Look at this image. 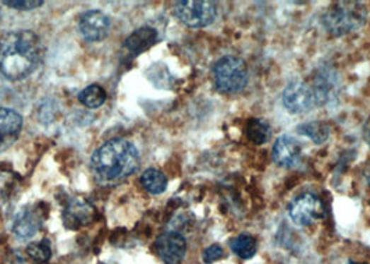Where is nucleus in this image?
<instances>
[{
    "label": "nucleus",
    "instance_id": "6e6552de",
    "mask_svg": "<svg viewBox=\"0 0 370 264\" xmlns=\"http://www.w3.org/2000/svg\"><path fill=\"white\" fill-rule=\"evenodd\" d=\"M155 249L163 263L180 264L187 253V241L180 232L168 231L158 236Z\"/></svg>",
    "mask_w": 370,
    "mask_h": 264
},
{
    "label": "nucleus",
    "instance_id": "f257e3e1",
    "mask_svg": "<svg viewBox=\"0 0 370 264\" xmlns=\"http://www.w3.org/2000/svg\"><path fill=\"white\" fill-rule=\"evenodd\" d=\"M43 46L30 30L7 32L0 41V73L8 81H21L40 67Z\"/></svg>",
    "mask_w": 370,
    "mask_h": 264
},
{
    "label": "nucleus",
    "instance_id": "a211bd4d",
    "mask_svg": "<svg viewBox=\"0 0 370 264\" xmlns=\"http://www.w3.org/2000/svg\"><path fill=\"white\" fill-rule=\"evenodd\" d=\"M230 249L240 259L249 260L258 252V241L250 234H240L230 241Z\"/></svg>",
    "mask_w": 370,
    "mask_h": 264
},
{
    "label": "nucleus",
    "instance_id": "423d86ee",
    "mask_svg": "<svg viewBox=\"0 0 370 264\" xmlns=\"http://www.w3.org/2000/svg\"><path fill=\"white\" fill-rule=\"evenodd\" d=\"M288 216L298 227H309L325 216V208L319 196L311 192L295 196L288 205Z\"/></svg>",
    "mask_w": 370,
    "mask_h": 264
},
{
    "label": "nucleus",
    "instance_id": "f3484780",
    "mask_svg": "<svg viewBox=\"0 0 370 264\" xmlns=\"http://www.w3.org/2000/svg\"><path fill=\"white\" fill-rule=\"evenodd\" d=\"M296 132L309 138L315 145H323L329 140L331 130L329 124H326L325 121H309L299 124L296 127Z\"/></svg>",
    "mask_w": 370,
    "mask_h": 264
},
{
    "label": "nucleus",
    "instance_id": "9d476101",
    "mask_svg": "<svg viewBox=\"0 0 370 264\" xmlns=\"http://www.w3.org/2000/svg\"><path fill=\"white\" fill-rule=\"evenodd\" d=\"M302 143L288 133L280 135L273 145V160L277 166L284 169L296 167L302 159Z\"/></svg>",
    "mask_w": 370,
    "mask_h": 264
},
{
    "label": "nucleus",
    "instance_id": "aec40b11",
    "mask_svg": "<svg viewBox=\"0 0 370 264\" xmlns=\"http://www.w3.org/2000/svg\"><path fill=\"white\" fill-rule=\"evenodd\" d=\"M106 97H108L106 90L96 84L86 87L79 93V100L83 103V106H86L89 109H98V107L103 106V103L106 102Z\"/></svg>",
    "mask_w": 370,
    "mask_h": 264
},
{
    "label": "nucleus",
    "instance_id": "a878e982",
    "mask_svg": "<svg viewBox=\"0 0 370 264\" xmlns=\"http://www.w3.org/2000/svg\"><path fill=\"white\" fill-rule=\"evenodd\" d=\"M347 264H368V263H359V262H348Z\"/></svg>",
    "mask_w": 370,
    "mask_h": 264
},
{
    "label": "nucleus",
    "instance_id": "6ab92c4d",
    "mask_svg": "<svg viewBox=\"0 0 370 264\" xmlns=\"http://www.w3.org/2000/svg\"><path fill=\"white\" fill-rule=\"evenodd\" d=\"M142 186L152 195H161L167 188V178L158 169H148L141 176Z\"/></svg>",
    "mask_w": 370,
    "mask_h": 264
},
{
    "label": "nucleus",
    "instance_id": "39448f33",
    "mask_svg": "<svg viewBox=\"0 0 370 264\" xmlns=\"http://www.w3.org/2000/svg\"><path fill=\"white\" fill-rule=\"evenodd\" d=\"M174 14L190 28H204L214 23L217 7L209 0H183L174 4Z\"/></svg>",
    "mask_w": 370,
    "mask_h": 264
},
{
    "label": "nucleus",
    "instance_id": "7ed1b4c3",
    "mask_svg": "<svg viewBox=\"0 0 370 264\" xmlns=\"http://www.w3.org/2000/svg\"><path fill=\"white\" fill-rule=\"evenodd\" d=\"M368 8L362 1H335L325 10L320 21L333 37H342L362 28Z\"/></svg>",
    "mask_w": 370,
    "mask_h": 264
},
{
    "label": "nucleus",
    "instance_id": "ddd939ff",
    "mask_svg": "<svg viewBox=\"0 0 370 264\" xmlns=\"http://www.w3.org/2000/svg\"><path fill=\"white\" fill-rule=\"evenodd\" d=\"M95 209L83 199H73L64 210V225L70 229H79L95 220Z\"/></svg>",
    "mask_w": 370,
    "mask_h": 264
},
{
    "label": "nucleus",
    "instance_id": "393cba45",
    "mask_svg": "<svg viewBox=\"0 0 370 264\" xmlns=\"http://www.w3.org/2000/svg\"><path fill=\"white\" fill-rule=\"evenodd\" d=\"M364 174H365V178H366V181H368V184H369L370 186V160L368 162L366 167H365V172H364Z\"/></svg>",
    "mask_w": 370,
    "mask_h": 264
},
{
    "label": "nucleus",
    "instance_id": "4be33fe9",
    "mask_svg": "<svg viewBox=\"0 0 370 264\" xmlns=\"http://www.w3.org/2000/svg\"><path fill=\"white\" fill-rule=\"evenodd\" d=\"M224 258H226V252H224V249L219 244H213V245L207 246L205 251L202 252V260L206 264L219 262V260H221Z\"/></svg>",
    "mask_w": 370,
    "mask_h": 264
},
{
    "label": "nucleus",
    "instance_id": "412c9836",
    "mask_svg": "<svg viewBox=\"0 0 370 264\" xmlns=\"http://www.w3.org/2000/svg\"><path fill=\"white\" fill-rule=\"evenodd\" d=\"M27 255L37 263H46L52 258V248L47 239L31 242L27 246Z\"/></svg>",
    "mask_w": 370,
    "mask_h": 264
},
{
    "label": "nucleus",
    "instance_id": "2eb2a0df",
    "mask_svg": "<svg viewBox=\"0 0 370 264\" xmlns=\"http://www.w3.org/2000/svg\"><path fill=\"white\" fill-rule=\"evenodd\" d=\"M158 41V31L152 27H142L134 31L124 42V47L132 53L139 54L149 47H152Z\"/></svg>",
    "mask_w": 370,
    "mask_h": 264
},
{
    "label": "nucleus",
    "instance_id": "9b49d317",
    "mask_svg": "<svg viewBox=\"0 0 370 264\" xmlns=\"http://www.w3.org/2000/svg\"><path fill=\"white\" fill-rule=\"evenodd\" d=\"M313 92L318 106H330L335 103L340 89V77L333 68H322L313 78Z\"/></svg>",
    "mask_w": 370,
    "mask_h": 264
},
{
    "label": "nucleus",
    "instance_id": "20e7f679",
    "mask_svg": "<svg viewBox=\"0 0 370 264\" xmlns=\"http://www.w3.org/2000/svg\"><path fill=\"white\" fill-rule=\"evenodd\" d=\"M248 67L237 56H224L213 67L214 87L221 93H238L248 85Z\"/></svg>",
    "mask_w": 370,
    "mask_h": 264
},
{
    "label": "nucleus",
    "instance_id": "0eeeda50",
    "mask_svg": "<svg viewBox=\"0 0 370 264\" xmlns=\"http://www.w3.org/2000/svg\"><path fill=\"white\" fill-rule=\"evenodd\" d=\"M282 99L289 114H303L318 106L312 85L298 78L288 83Z\"/></svg>",
    "mask_w": 370,
    "mask_h": 264
},
{
    "label": "nucleus",
    "instance_id": "f8f14e48",
    "mask_svg": "<svg viewBox=\"0 0 370 264\" xmlns=\"http://www.w3.org/2000/svg\"><path fill=\"white\" fill-rule=\"evenodd\" d=\"M23 130V117L13 109L0 107V153L10 148Z\"/></svg>",
    "mask_w": 370,
    "mask_h": 264
},
{
    "label": "nucleus",
    "instance_id": "1a4fd4ad",
    "mask_svg": "<svg viewBox=\"0 0 370 264\" xmlns=\"http://www.w3.org/2000/svg\"><path fill=\"white\" fill-rule=\"evenodd\" d=\"M110 27V18L99 10L85 11L79 21V30L88 42L103 41L109 35Z\"/></svg>",
    "mask_w": 370,
    "mask_h": 264
},
{
    "label": "nucleus",
    "instance_id": "5701e85b",
    "mask_svg": "<svg viewBox=\"0 0 370 264\" xmlns=\"http://www.w3.org/2000/svg\"><path fill=\"white\" fill-rule=\"evenodd\" d=\"M3 3L16 10H33L43 6V0H4Z\"/></svg>",
    "mask_w": 370,
    "mask_h": 264
},
{
    "label": "nucleus",
    "instance_id": "b1692460",
    "mask_svg": "<svg viewBox=\"0 0 370 264\" xmlns=\"http://www.w3.org/2000/svg\"><path fill=\"white\" fill-rule=\"evenodd\" d=\"M364 138H365L366 143H368V145L370 146V116L369 119L366 120L365 126H364Z\"/></svg>",
    "mask_w": 370,
    "mask_h": 264
},
{
    "label": "nucleus",
    "instance_id": "4468645a",
    "mask_svg": "<svg viewBox=\"0 0 370 264\" xmlns=\"http://www.w3.org/2000/svg\"><path fill=\"white\" fill-rule=\"evenodd\" d=\"M41 213L35 209H24L18 213L13 224V232L20 239L33 238L41 228Z\"/></svg>",
    "mask_w": 370,
    "mask_h": 264
},
{
    "label": "nucleus",
    "instance_id": "dca6fc26",
    "mask_svg": "<svg viewBox=\"0 0 370 264\" xmlns=\"http://www.w3.org/2000/svg\"><path fill=\"white\" fill-rule=\"evenodd\" d=\"M245 135L255 145H265L272 138V127L265 119L252 117L247 121Z\"/></svg>",
    "mask_w": 370,
    "mask_h": 264
},
{
    "label": "nucleus",
    "instance_id": "f03ea898",
    "mask_svg": "<svg viewBox=\"0 0 370 264\" xmlns=\"http://www.w3.org/2000/svg\"><path fill=\"white\" fill-rule=\"evenodd\" d=\"M91 166L99 179L106 182L120 181L139 169V153L132 142L115 138L95 150Z\"/></svg>",
    "mask_w": 370,
    "mask_h": 264
}]
</instances>
